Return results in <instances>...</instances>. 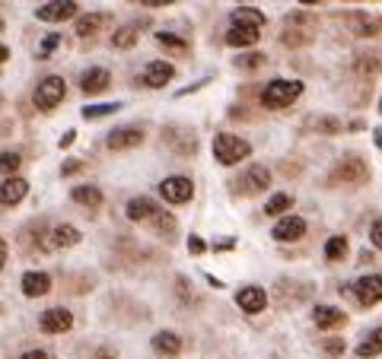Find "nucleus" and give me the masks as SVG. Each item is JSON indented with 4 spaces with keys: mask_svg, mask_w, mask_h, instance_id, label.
<instances>
[{
    "mask_svg": "<svg viewBox=\"0 0 382 359\" xmlns=\"http://www.w3.org/2000/svg\"><path fill=\"white\" fill-rule=\"evenodd\" d=\"M26 191H29V181L10 175L7 181H0V204H4V207H13V204H20L22 197H26Z\"/></svg>",
    "mask_w": 382,
    "mask_h": 359,
    "instance_id": "nucleus-15",
    "label": "nucleus"
},
{
    "mask_svg": "<svg viewBox=\"0 0 382 359\" xmlns=\"http://www.w3.org/2000/svg\"><path fill=\"white\" fill-rule=\"evenodd\" d=\"M172 76H175V67L169 61H150L144 67V73H140V83H144L146 90H163Z\"/></svg>",
    "mask_w": 382,
    "mask_h": 359,
    "instance_id": "nucleus-8",
    "label": "nucleus"
},
{
    "mask_svg": "<svg viewBox=\"0 0 382 359\" xmlns=\"http://www.w3.org/2000/svg\"><path fill=\"white\" fill-rule=\"evenodd\" d=\"M121 105L118 102H105V105H86L83 108V118L86 121H96V118H105V115H111V111H118Z\"/></svg>",
    "mask_w": 382,
    "mask_h": 359,
    "instance_id": "nucleus-32",
    "label": "nucleus"
},
{
    "mask_svg": "<svg viewBox=\"0 0 382 359\" xmlns=\"http://www.w3.org/2000/svg\"><path fill=\"white\" fill-rule=\"evenodd\" d=\"M51 239H55V248H74L76 242H80V229L74 226H55V232H51Z\"/></svg>",
    "mask_w": 382,
    "mask_h": 359,
    "instance_id": "nucleus-25",
    "label": "nucleus"
},
{
    "mask_svg": "<svg viewBox=\"0 0 382 359\" xmlns=\"http://www.w3.org/2000/svg\"><path fill=\"white\" fill-rule=\"evenodd\" d=\"M22 166V156L20 153H0V172L4 175H16V169Z\"/></svg>",
    "mask_w": 382,
    "mask_h": 359,
    "instance_id": "nucleus-33",
    "label": "nucleus"
},
{
    "mask_svg": "<svg viewBox=\"0 0 382 359\" xmlns=\"http://www.w3.org/2000/svg\"><path fill=\"white\" fill-rule=\"evenodd\" d=\"M74 137H76L74 131H67V134H64V137H61V150H64V146H70V143H74Z\"/></svg>",
    "mask_w": 382,
    "mask_h": 359,
    "instance_id": "nucleus-43",
    "label": "nucleus"
},
{
    "mask_svg": "<svg viewBox=\"0 0 382 359\" xmlns=\"http://www.w3.org/2000/svg\"><path fill=\"white\" fill-rule=\"evenodd\" d=\"M233 26H264V13L261 10H252V7H243V10H233Z\"/></svg>",
    "mask_w": 382,
    "mask_h": 359,
    "instance_id": "nucleus-26",
    "label": "nucleus"
},
{
    "mask_svg": "<svg viewBox=\"0 0 382 359\" xmlns=\"http://www.w3.org/2000/svg\"><path fill=\"white\" fill-rule=\"evenodd\" d=\"M322 346H325L328 356H341V353H344V340H341V337H328Z\"/></svg>",
    "mask_w": 382,
    "mask_h": 359,
    "instance_id": "nucleus-36",
    "label": "nucleus"
},
{
    "mask_svg": "<svg viewBox=\"0 0 382 359\" xmlns=\"http://www.w3.org/2000/svg\"><path fill=\"white\" fill-rule=\"evenodd\" d=\"M137 35H140V22L121 26V29H115V35H111V45H115V48H134V45H137Z\"/></svg>",
    "mask_w": 382,
    "mask_h": 359,
    "instance_id": "nucleus-23",
    "label": "nucleus"
},
{
    "mask_svg": "<svg viewBox=\"0 0 382 359\" xmlns=\"http://www.w3.org/2000/svg\"><path fill=\"white\" fill-rule=\"evenodd\" d=\"M299 3H319V0H299Z\"/></svg>",
    "mask_w": 382,
    "mask_h": 359,
    "instance_id": "nucleus-46",
    "label": "nucleus"
},
{
    "mask_svg": "<svg viewBox=\"0 0 382 359\" xmlns=\"http://www.w3.org/2000/svg\"><path fill=\"white\" fill-rule=\"evenodd\" d=\"M156 213H160V207H156V201H150V197H134V201L128 204V220L131 223H150Z\"/></svg>",
    "mask_w": 382,
    "mask_h": 359,
    "instance_id": "nucleus-18",
    "label": "nucleus"
},
{
    "mask_svg": "<svg viewBox=\"0 0 382 359\" xmlns=\"http://www.w3.org/2000/svg\"><path fill=\"white\" fill-rule=\"evenodd\" d=\"M80 169H83V162H80V159H67V166L61 169L64 175H74V172H80Z\"/></svg>",
    "mask_w": 382,
    "mask_h": 359,
    "instance_id": "nucleus-40",
    "label": "nucleus"
},
{
    "mask_svg": "<svg viewBox=\"0 0 382 359\" xmlns=\"http://www.w3.org/2000/svg\"><path fill=\"white\" fill-rule=\"evenodd\" d=\"M160 194H163V201H169V204H185V201H191L195 185H191V178L172 175V178H163L160 181Z\"/></svg>",
    "mask_w": 382,
    "mask_h": 359,
    "instance_id": "nucleus-6",
    "label": "nucleus"
},
{
    "mask_svg": "<svg viewBox=\"0 0 382 359\" xmlns=\"http://www.w3.org/2000/svg\"><path fill=\"white\" fill-rule=\"evenodd\" d=\"M39 328H42L45 334H64L74 328V315H70L67 309H48L39 318Z\"/></svg>",
    "mask_w": 382,
    "mask_h": 359,
    "instance_id": "nucleus-9",
    "label": "nucleus"
},
{
    "mask_svg": "<svg viewBox=\"0 0 382 359\" xmlns=\"http://www.w3.org/2000/svg\"><path fill=\"white\" fill-rule=\"evenodd\" d=\"M105 143H109V150H134L144 143V131L140 127H115Z\"/></svg>",
    "mask_w": 382,
    "mask_h": 359,
    "instance_id": "nucleus-11",
    "label": "nucleus"
},
{
    "mask_svg": "<svg viewBox=\"0 0 382 359\" xmlns=\"http://www.w3.org/2000/svg\"><path fill=\"white\" fill-rule=\"evenodd\" d=\"M144 7H166V3H175V0H140Z\"/></svg>",
    "mask_w": 382,
    "mask_h": 359,
    "instance_id": "nucleus-42",
    "label": "nucleus"
},
{
    "mask_svg": "<svg viewBox=\"0 0 382 359\" xmlns=\"http://www.w3.org/2000/svg\"><path fill=\"white\" fill-rule=\"evenodd\" d=\"M344 255H348V239H344V235H332L325 245V258L328 261H341Z\"/></svg>",
    "mask_w": 382,
    "mask_h": 359,
    "instance_id": "nucleus-31",
    "label": "nucleus"
},
{
    "mask_svg": "<svg viewBox=\"0 0 382 359\" xmlns=\"http://www.w3.org/2000/svg\"><path fill=\"white\" fill-rule=\"evenodd\" d=\"M76 16V0H51L45 7H39V20L42 22H64Z\"/></svg>",
    "mask_w": 382,
    "mask_h": 359,
    "instance_id": "nucleus-10",
    "label": "nucleus"
},
{
    "mask_svg": "<svg viewBox=\"0 0 382 359\" xmlns=\"http://www.w3.org/2000/svg\"><path fill=\"white\" fill-rule=\"evenodd\" d=\"M74 201L90 207V210H96V207H102V191L93 188V185H80V188H74Z\"/></svg>",
    "mask_w": 382,
    "mask_h": 359,
    "instance_id": "nucleus-24",
    "label": "nucleus"
},
{
    "mask_svg": "<svg viewBox=\"0 0 382 359\" xmlns=\"http://www.w3.org/2000/svg\"><path fill=\"white\" fill-rule=\"evenodd\" d=\"M64 96H67V83H64L61 76H45L42 83H39V90H35V105L42 111H51L64 102Z\"/></svg>",
    "mask_w": 382,
    "mask_h": 359,
    "instance_id": "nucleus-3",
    "label": "nucleus"
},
{
    "mask_svg": "<svg viewBox=\"0 0 382 359\" xmlns=\"http://www.w3.org/2000/svg\"><path fill=\"white\" fill-rule=\"evenodd\" d=\"M379 353H382V328H376V331H369V337L357 346V356L373 359V356H379Z\"/></svg>",
    "mask_w": 382,
    "mask_h": 359,
    "instance_id": "nucleus-27",
    "label": "nucleus"
},
{
    "mask_svg": "<svg viewBox=\"0 0 382 359\" xmlns=\"http://www.w3.org/2000/svg\"><path fill=\"white\" fill-rule=\"evenodd\" d=\"M313 321L319 328H338V325H344V321H348V315H344L341 309H334V305H319V309H315V315H313Z\"/></svg>",
    "mask_w": 382,
    "mask_h": 359,
    "instance_id": "nucleus-21",
    "label": "nucleus"
},
{
    "mask_svg": "<svg viewBox=\"0 0 382 359\" xmlns=\"http://www.w3.org/2000/svg\"><path fill=\"white\" fill-rule=\"evenodd\" d=\"M61 45V35H45V42H42V48H39V57H48L51 51Z\"/></svg>",
    "mask_w": 382,
    "mask_h": 359,
    "instance_id": "nucleus-35",
    "label": "nucleus"
},
{
    "mask_svg": "<svg viewBox=\"0 0 382 359\" xmlns=\"http://www.w3.org/2000/svg\"><path fill=\"white\" fill-rule=\"evenodd\" d=\"M264 61H268L264 55H243L236 64H239V67H245V70H255V67H261Z\"/></svg>",
    "mask_w": 382,
    "mask_h": 359,
    "instance_id": "nucleus-34",
    "label": "nucleus"
},
{
    "mask_svg": "<svg viewBox=\"0 0 382 359\" xmlns=\"http://www.w3.org/2000/svg\"><path fill=\"white\" fill-rule=\"evenodd\" d=\"M271 185V172H268V166H249L245 169V175H243V188L249 194H258V191H264V188Z\"/></svg>",
    "mask_w": 382,
    "mask_h": 359,
    "instance_id": "nucleus-17",
    "label": "nucleus"
},
{
    "mask_svg": "<svg viewBox=\"0 0 382 359\" xmlns=\"http://www.w3.org/2000/svg\"><path fill=\"white\" fill-rule=\"evenodd\" d=\"M7 57H10V48H7V45H4V42H0V64L7 61Z\"/></svg>",
    "mask_w": 382,
    "mask_h": 359,
    "instance_id": "nucleus-45",
    "label": "nucleus"
},
{
    "mask_svg": "<svg viewBox=\"0 0 382 359\" xmlns=\"http://www.w3.org/2000/svg\"><path fill=\"white\" fill-rule=\"evenodd\" d=\"M309 42H313V16H306V13L287 16L284 45H309Z\"/></svg>",
    "mask_w": 382,
    "mask_h": 359,
    "instance_id": "nucleus-5",
    "label": "nucleus"
},
{
    "mask_svg": "<svg viewBox=\"0 0 382 359\" xmlns=\"http://www.w3.org/2000/svg\"><path fill=\"white\" fill-rule=\"evenodd\" d=\"M274 239H278V242H296V239H303L306 235V220L303 216H284V220L278 223V226H274Z\"/></svg>",
    "mask_w": 382,
    "mask_h": 359,
    "instance_id": "nucleus-12",
    "label": "nucleus"
},
{
    "mask_svg": "<svg viewBox=\"0 0 382 359\" xmlns=\"http://www.w3.org/2000/svg\"><path fill=\"white\" fill-rule=\"evenodd\" d=\"M48 290H51V276L45 274V270H29V274L22 276V293H26L29 299L45 296Z\"/></svg>",
    "mask_w": 382,
    "mask_h": 359,
    "instance_id": "nucleus-16",
    "label": "nucleus"
},
{
    "mask_svg": "<svg viewBox=\"0 0 382 359\" xmlns=\"http://www.w3.org/2000/svg\"><path fill=\"white\" fill-rule=\"evenodd\" d=\"M4 264H7V242H0V270H4Z\"/></svg>",
    "mask_w": 382,
    "mask_h": 359,
    "instance_id": "nucleus-44",
    "label": "nucleus"
},
{
    "mask_svg": "<svg viewBox=\"0 0 382 359\" xmlns=\"http://www.w3.org/2000/svg\"><path fill=\"white\" fill-rule=\"evenodd\" d=\"M249 153H252L249 140L236 137V134H217L214 137V156H217L220 166H236V162H243Z\"/></svg>",
    "mask_w": 382,
    "mask_h": 359,
    "instance_id": "nucleus-2",
    "label": "nucleus"
},
{
    "mask_svg": "<svg viewBox=\"0 0 382 359\" xmlns=\"http://www.w3.org/2000/svg\"><path fill=\"white\" fill-rule=\"evenodd\" d=\"M156 45H160L163 51H169V55H185L188 51L185 38H179V35H172V32H156Z\"/></svg>",
    "mask_w": 382,
    "mask_h": 359,
    "instance_id": "nucleus-28",
    "label": "nucleus"
},
{
    "mask_svg": "<svg viewBox=\"0 0 382 359\" xmlns=\"http://www.w3.org/2000/svg\"><path fill=\"white\" fill-rule=\"evenodd\" d=\"M20 359H51V356L45 350H29V353H22Z\"/></svg>",
    "mask_w": 382,
    "mask_h": 359,
    "instance_id": "nucleus-41",
    "label": "nucleus"
},
{
    "mask_svg": "<svg viewBox=\"0 0 382 359\" xmlns=\"http://www.w3.org/2000/svg\"><path fill=\"white\" fill-rule=\"evenodd\" d=\"M236 305L243 311H249V315H258V311L268 305V296H264L261 286H243V290L236 293Z\"/></svg>",
    "mask_w": 382,
    "mask_h": 359,
    "instance_id": "nucleus-14",
    "label": "nucleus"
},
{
    "mask_svg": "<svg viewBox=\"0 0 382 359\" xmlns=\"http://www.w3.org/2000/svg\"><path fill=\"white\" fill-rule=\"evenodd\" d=\"M332 178L341 181V185L357 188V185H363V181L369 178V169H367V162H360L357 156H350V159H341L338 166H334Z\"/></svg>",
    "mask_w": 382,
    "mask_h": 359,
    "instance_id": "nucleus-4",
    "label": "nucleus"
},
{
    "mask_svg": "<svg viewBox=\"0 0 382 359\" xmlns=\"http://www.w3.org/2000/svg\"><path fill=\"white\" fill-rule=\"evenodd\" d=\"M102 22H105L102 13H86V16H80V20H76V35H80V38H86V35H96Z\"/></svg>",
    "mask_w": 382,
    "mask_h": 359,
    "instance_id": "nucleus-29",
    "label": "nucleus"
},
{
    "mask_svg": "<svg viewBox=\"0 0 382 359\" xmlns=\"http://www.w3.org/2000/svg\"><path fill=\"white\" fill-rule=\"evenodd\" d=\"M153 350L163 353V356H175V353H182V337L172 331H160L153 337Z\"/></svg>",
    "mask_w": 382,
    "mask_h": 359,
    "instance_id": "nucleus-22",
    "label": "nucleus"
},
{
    "mask_svg": "<svg viewBox=\"0 0 382 359\" xmlns=\"http://www.w3.org/2000/svg\"><path fill=\"white\" fill-rule=\"evenodd\" d=\"M204 248H207V245H204L198 235H191V239H188V251H191V255H201Z\"/></svg>",
    "mask_w": 382,
    "mask_h": 359,
    "instance_id": "nucleus-39",
    "label": "nucleus"
},
{
    "mask_svg": "<svg viewBox=\"0 0 382 359\" xmlns=\"http://www.w3.org/2000/svg\"><path fill=\"white\" fill-rule=\"evenodd\" d=\"M369 242H373L376 248L382 251V220H376V223H373V229H369Z\"/></svg>",
    "mask_w": 382,
    "mask_h": 359,
    "instance_id": "nucleus-37",
    "label": "nucleus"
},
{
    "mask_svg": "<svg viewBox=\"0 0 382 359\" xmlns=\"http://www.w3.org/2000/svg\"><path fill=\"white\" fill-rule=\"evenodd\" d=\"M299 96H303V83L299 80H271L261 92V105L264 108H287Z\"/></svg>",
    "mask_w": 382,
    "mask_h": 359,
    "instance_id": "nucleus-1",
    "label": "nucleus"
},
{
    "mask_svg": "<svg viewBox=\"0 0 382 359\" xmlns=\"http://www.w3.org/2000/svg\"><path fill=\"white\" fill-rule=\"evenodd\" d=\"M109 83H111V73L105 67H90L80 76V90H83L86 96H96V92L109 90Z\"/></svg>",
    "mask_w": 382,
    "mask_h": 359,
    "instance_id": "nucleus-13",
    "label": "nucleus"
},
{
    "mask_svg": "<svg viewBox=\"0 0 382 359\" xmlns=\"http://www.w3.org/2000/svg\"><path fill=\"white\" fill-rule=\"evenodd\" d=\"M258 35H261L258 26H233L226 32V42L233 45V48H252V45L258 42Z\"/></svg>",
    "mask_w": 382,
    "mask_h": 359,
    "instance_id": "nucleus-19",
    "label": "nucleus"
},
{
    "mask_svg": "<svg viewBox=\"0 0 382 359\" xmlns=\"http://www.w3.org/2000/svg\"><path fill=\"white\" fill-rule=\"evenodd\" d=\"M319 131L334 134V131H341V125H338V121H334V118H322V121H319Z\"/></svg>",
    "mask_w": 382,
    "mask_h": 359,
    "instance_id": "nucleus-38",
    "label": "nucleus"
},
{
    "mask_svg": "<svg viewBox=\"0 0 382 359\" xmlns=\"http://www.w3.org/2000/svg\"><path fill=\"white\" fill-rule=\"evenodd\" d=\"M354 296H357V302L360 305H376V302H382V274H367V276H360L354 286Z\"/></svg>",
    "mask_w": 382,
    "mask_h": 359,
    "instance_id": "nucleus-7",
    "label": "nucleus"
},
{
    "mask_svg": "<svg viewBox=\"0 0 382 359\" xmlns=\"http://www.w3.org/2000/svg\"><path fill=\"white\" fill-rule=\"evenodd\" d=\"M348 26L354 29V35H363V38H367V35L379 32L382 20H379V16H367V13H350L348 16Z\"/></svg>",
    "mask_w": 382,
    "mask_h": 359,
    "instance_id": "nucleus-20",
    "label": "nucleus"
},
{
    "mask_svg": "<svg viewBox=\"0 0 382 359\" xmlns=\"http://www.w3.org/2000/svg\"><path fill=\"white\" fill-rule=\"evenodd\" d=\"M293 207V197L290 194H271V197H268V204H264V213L268 216H278V213H287V210Z\"/></svg>",
    "mask_w": 382,
    "mask_h": 359,
    "instance_id": "nucleus-30",
    "label": "nucleus"
}]
</instances>
